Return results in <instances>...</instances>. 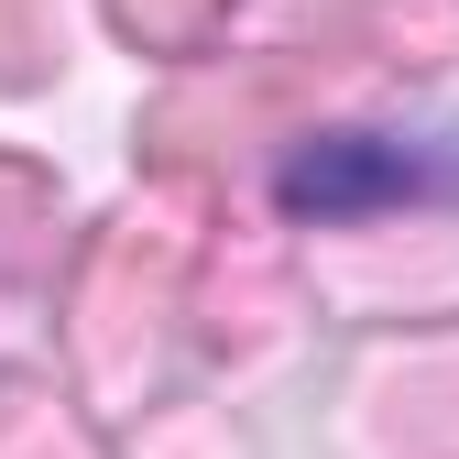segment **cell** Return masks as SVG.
<instances>
[{
	"instance_id": "1",
	"label": "cell",
	"mask_w": 459,
	"mask_h": 459,
	"mask_svg": "<svg viewBox=\"0 0 459 459\" xmlns=\"http://www.w3.org/2000/svg\"><path fill=\"white\" fill-rule=\"evenodd\" d=\"M459 176L448 164H427L416 143H383V132H317L284 153L273 176V208L284 219H383V208H416V197H448Z\"/></svg>"
}]
</instances>
